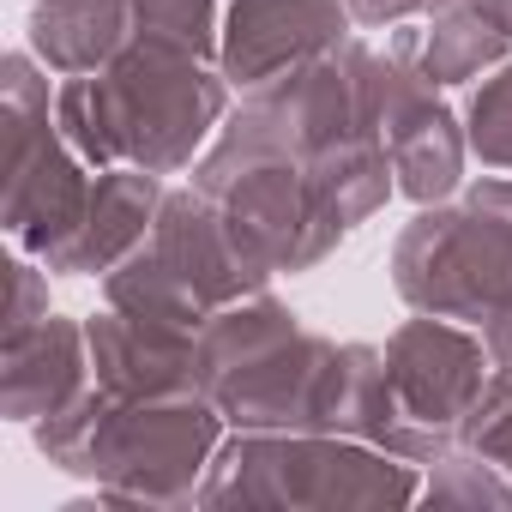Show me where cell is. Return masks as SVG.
Listing matches in <instances>:
<instances>
[{
    "label": "cell",
    "instance_id": "6da1fadb",
    "mask_svg": "<svg viewBox=\"0 0 512 512\" xmlns=\"http://www.w3.org/2000/svg\"><path fill=\"white\" fill-rule=\"evenodd\" d=\"M223 109H229L223 67L211 73V61L157 43H133L115 67L67 79L55 91V121L91 169L133 163L151 175H175L199 157Z\"/></svg>",
    "mask_w": 512,
    "mask_h": 512
},
{
    "label": "cell",
    "instance_id": "e0dca14e",
    "mask_svg": "<svg viewBox=\"0 0 512 512\" xmlns=\"http://www.w3.org/2000/svg\"><path fill=\"white\" fill-rule=\"evenodd\" d=\"M458 446L482 452L494 470L512 476V368L494 362V374H488V386H482V398H476V410H470Z\"/></svg>",
    "mask_w": 512,
    "mask_h": 512
},
{
    "label": "cell",
    "instance_id": "7402d4cb",
    "mask_svg": "<svg viewBox=\"0 0 512 512\" xmlns=\"http://www.w3.org/2000/svg\"><path fill=\"white\" fill-rule=\"evenodd\" d=\"M476 7H482V13L506 31V37H512V0H476Z\"/></svg>",
    "mask_w": 512,
    "mask_h": 512
},
{
    "label": "cell",
    "instance_id": "52a82bcc",
    "mask_svg": "<svg viewBox=\"0 0 512 512\" xmlns=\"http://www.w3.org/2000/svg\"><path fill=\"white\" fill-rule=\"evenodd\" d=\"M386 380L410 434V464H434L464 440V422L494 374L488 338L464 332V320L416 314L386 338Z\"/></svg>",
    "mask_w": 512,
    "mask_h": 512
},
{
    "label": "cell",
    "instance_id": "3957f363",
    "mask_svg": "<svg viewBox=\"0 0 512 512\" xmlns=\"http://www.w3.org/2000/svg\"><path fill=\"white\" fill-rule=\"evenodd\" d=\"M266 284H272V272L247 260V247L229 235L223 211L199 187H175V193H163L157 229L103 278V296L121 314L199 332L211 314L260 296Z\"/></svg>",
    "mask_w": 512,
    "mask_h": 512
},
{
    "label": "cell",
    "instance_id": "30bf717a",
    "mask_svg": "<svg viewBox=\"0 0 512 512\" xmlns=\"http://www.w3.org/2000/svg\"><path fill=\"white\" fill-rule=\"evenodd\" d=\"M85 344H91V374L103 392L151 404V398H205L199 386V332L187 326H163V320H139V314H97L85 320Z\"/></svg>",
    "mask_w": 512,
    "mask_h": 512
},
{
    "label": "cell",
    "instance_id": "2e32d148",
    "mask_svg": "<svg viewBox=\"0 0 512 512\" xmlns=\"http://www.w3.org/2000/svg\"><path fill=\"white\" fill-rule=\"evenodd\" d=\"M464 139H470V157H482V169H500V175L512 169V61H500L470 97Z\"/></svg>",
    "mask_w": 512,
    "mask_h": 512
},
{
    "label": "cell",
    "instance_id": "7a4b0ae2",
    "mask_svg": "<svg viewBox=\"0 0 512 512\" xmlns=\"http://www.w3.org/2000/svg\"><path fill=\"white\" fill-rule=\"evenodd\" d=\"M37 446L67 476L103 482L97 500L163 506L199 500V476L223 446V410L211 398H115L97 380L55 416L37 422Z\"/></svg>",
    "mask_w": 512,
    "mask_h": 512
},
{
    "label": "cell",
    "instance_id": "4fadbf2b",
    "mask_svg": "<svg viewBox=\"0 0 512 512\" xmlns=\"http://www.w3.org/2000/svg\"><path fill=\"white\" fill-rule=\"evenodd\" d=\"M25 37L55 79H91L133 49V0H37Z\"/></svg>",
    "mask_w": 512,
    "mask_h": 512
},
{
    "label": "cell",
    "instance_id": "5bb4252c",
    "mask_svg": "<svg viewBox=\"0 0 512 512\" xmlns=\"http://www.w3.org/2000/svg\"><path fill=\"white\" fill-rule=\"evenodd\" d=\"M512 49V37L476 7V0H458V7L434 13L428 31H422V67L434 85H464V79H482L488 67H500Z\"/></svg>",
    "mask_w": 512,
    "mask_h": 512
},
{
    "label": "cell",
    "instance_id": "ffe728a7",
    "mask_svg": "<svg viewBox=\"0 0 512 512\" xmlns=\"http://www.w3.org/2000/svg\"><path fill=\"white\" fill-rule=\"evenodd\" d=\"M350 19L380 31V25H410V19H428V0H350Z\"/></svg>",
    "mask_w": 512,
    "mask_h": 512
},
{
    "label": "cell",
    "instance_id": "9c48e42d",
    "mask_svg": "<svg viewBox=\"0 0 512 512\" xmlns=\"http://www.w3.org/2000/svg\"><path fill=\"white\" fill-rule=\"evenodd\" d=\"M350 25V0H235L217 67L235 91H260L350 43Z\"/></svg>",
    "mask_w": 512,
    "mask_h": 512
},
{
    "label": "cell",
    "instance_id": "d6986e66",
    "mask_svg": "<svg viewBox=\"0 0 512 512\" xmlns=\"http://www.w3.org/2000/svg\"><path fill=\"white\" fill-rule=\"evenodd\" d=\"M7 272H13V308H7V332H25V326H37V320L49 314V266L25 253V260H13Z\"/></svg>",
    "mask_w": 512,
    "mask_h": 512
},
{
    "label": "cell",
    "instance_id": "9a60e30c",
    "mask_svg": "<svg viewBox=\"0 0 512 512\" xmlns=\"http://www.w3.org/2000/svg\"><path fill=\"white\" fill-rule=\"evenodd\" d=\"M133 43H157L193 61H217L223 31L211 0H133Z\"/></svg>",
    "mask_w": 512,
    "mask_h": 512
},
{
    "label": "cell",
    "instance_id": "277c9868",
    "mask_svg": "<svg viewBox=\"0 0 512 512\" xmlns=\"http://www.w3.org/2000/svg\"><path fill=\"white\" fill-rule=\"evenodd\" d=\"M416 464L350 434H260L241 428L211 458L199 506H404L416 500Z\"/></svg>",
    "mask_w": 512,
    "mask_h": 512
},
{
    "label": "cell",
    "instance_id": "8992f818",
    "mask_svg": "<svg viewBox=\"0 0 512 512\" xmlns=\"http://www.w3.org/2000/svg\"><path fill=\"white\" fill-rule=\"evenodd\" d=\"M43 73L49 67L37 55H7V67H0V121H7V211H0V223L19 253L55 272V260L85 223L97 175L67 145Z\"/></svg>",
    "mask_w": 512,
    "mask_h": 512
},
{
    "label": "cell",
    "instance_id": "44dd1931",
    "mask_svg": "<svg viewBox=\"0 0 512 512\" xmlns=\"http://www.w3.org/2000/svg\"><path fill=\"white\" fill-rule=\"evenodd\" d=\"M482 338H488V356H494L500 368H512V296L482 320Z\"/></svg>",
    "mask_w": 512,
    "mask_h": 512
},
{
    "label": "cell",
    "instance_id": "ba28073f",
    "mask_svg": "<svg viewBox=\"0 0 512 512\" xmlns=\"http://www.w3.org/2000/svg\"><path fill=\"white\" fill-rule=\"evenodd\" d=\"M374 127H380V145L392 157V181L404 199L440 205L458 193L470 139L422 67V31L416 25H392L386 55H374Z\"/></svg>",
    "mask_w": 512,
    "mask_h": 512
},
{
    "label": "cell",
    "instance_id": "ac0fdd59",
    "mask_svg": "<svg viewBox=\"0 0 512 512\" xmlns=\"http://www.w3.org/2000/svg\"><path fill=\"white\" fill-rule=\"evenodd\" d=\"M428 500H494V506H512V482L494 476V464L482 452H440L434 458V482H428Z\"/></svg>",
    "mask_w": 512,
    "mask_h": 512
},
{
    "label": "cell",
    "instance_id": "7c38bea8",
    "mask_svg": "<svg viewBox=\"0 0 512 512\" xmlns=\"http://www.w3.org/2000/svg\"><path fill=\"white\" fill-rule=\"evenodd\" d=\"M91 344L85 326L43 314L25 332H7V380H0V404L13 422H43L55 410H67L85 386H91Z\"/></svg>",
    "mask_w": 512,
    "mask_h": 512
},
{
    "label": "cell",
    "instance_id": "5b68a950",
    "mask_svg": "<svg viewBox=\"0 0 512 512\" xmlns=\"http://www.w3.org/2000/svg\"><path fill=\"white\" fill-rule=\"evenodd\" d=\"M392 284L416 314L482 326L512 296V181H476L452 205H422L398 247Z\"/></svg>",
    "mask_w": 512,
    "mask_h": 512
},
{
    "label": "cell",
    "instance_id": "8fae6325",
    "mask_svg": "<svg viewBox=\"0 0 512 512\" xmlns=\"http://www.w3.org/2000/svg\"><path fill=\"white\" fill-rule=\"evenodd\" d=\"M157 211H163V175L133 169V163L97 169L85 223H79L73 247L55 260V272L61 278H109L127 253L157 229Z\"/></svg>",
    "mask_w": 512,
    "mask_h": 512
}]
</instances>
